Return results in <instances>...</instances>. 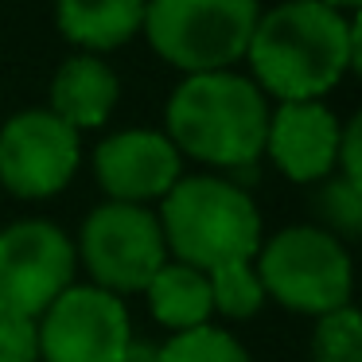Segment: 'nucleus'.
<instances>
[{
	"label": "nucleus",
	"mask_w": 362,
	"mask_h": 362,
	"mask_svg": "<svg viewBox=\"0 0 362 362\" xmlns=\"http://www.w3.org/2000/svg\"><path fill=\"white\" fill-rule=\"evenodd\" d=\"M74 242L43 218H24L0 230V312L40 320L74 284Z\"/></svg>",
	"instance_id": "obj_7"
},
{
	"label": "nucleus",
	"mask_w": 362,
	"mask_h": 362,
	"mask_svg": "<svg viewBox=\"0 0 362 362\" xmlns=\"http://www.w3.org/2000/svg\"><path fill=\"white\" fill-rule=\"evenodd\" d=\"M156 362H250V354L230 331L203 323L195 331L172 335V343L156 351Z\"/></svg>",
	"instance_id": "obj_16"
},
{
	"label": "nucleus",
	"mask_w": 362,
	"mask_h": 362,
	"mask_svg": "<svg viewBox=\"0 0 362 362\" xmlns=\"http://www.w3.org/2000/svg\"><path fill=\"white\" fill-rule=\"evenodd\" d=\"M160 234L180 265L214 273L234 261H253L261 250V214L238 183L218 175H183L160 199Z\"/></svg>",
	"instance_id": "obj_3"
},
{
	"label": "nucleus",
	"mask_w": 362,
	"mask_h": 362,
	"mask_svg": "<svg viewBox=\"0 0 362 362\" xmlns=\"http://www.w3.org/2000/svg\"><path fill=\"white\" fill-rule=\"evenodd\" d=\"M74 253H82V265L94 276V288H105L113 296L144 292L168 261L156 214L148 206L129 203L94 206L90 218L82 222V238Z\"/></svg>",
	"instance_id": "obj_6"
},
{
	"label": "nucleus",
	"mask_w": 362,
	"mask_h": 362,
	"mask_svg": "<svg viewBox=\"0 0 362 362\" xmlns=\"http://www.w3.org/2000/svg\"><path fill=\"white\" fill-rule=\"evenodd\" d=\"M82 141L51 110H24L0 129V183L20 199H51L74 180Z\"/></svg>",
	"instance_id": "obj_9"
},
{
	"label": "nucleus",
	"mask_w": 362,
	"mask_h": 362,
	"mask_svg": "<svg viewBox=\"0 0 362 362\" xmlns=\"http://www.w3.org/2000/svg\"><path fill=\"white\" fill-rule=\"evenodd\" d=\"M315 211H320L323 226L331 238H354L362 226V187H354V183L346 180H331L327 187L315 195Z\"/></svg>",
	"instance_id": "obj_18"
},
{
	"label": "nucleus",
	"mask_w": 362,
	"mask_h": 362,
	"mask_svg": "<svg viewBox=\"0 0 362 362\" xmlns=\"http://www.w3.org/2000/svg\"><path fill=\"white\" fill-rule=\"evenodd\" d=\"M0 362H40V323L0 312Z\"/></svg>",
	"instance_id": "obj_19"
},
{
	"label": "nucleus",
	"mask_w": 362,
	"mask_h": 362,
	"mask_svg": "<svg viewBox=\"0 0 362 362\" xmlns=\"http://www.w3.org/2000/svg\"><path fill=\"white\" fill-rule=\"evenodd\" d=\"M312 362H362V315L351 304L320 315L312 331Z\"/></svg>",
	"instance_id": "obj_17"
},
{
	"label": "nucleus",
	"mask_w": 362,
	"mask_h": 362,
	"mask_svg": "<svg viewBox=\"0 0 362 362\" xmlns=\"http://www.w3.org/2000/svg\"><path fill=\"white\" fill-rule=\"evenodd\" d=\"M125 362H156V346H129V354H125Z\"/></svg>",
	"instance_id": "obj_21"
},
{
	"label": "nucleus",
	"mask_w": 362,
	"mask_h": 362,
	"mask_svg": "<svg viewBox=\"0 0 362 362\" xmlns=\"http://www.w3.org/2000/svg\"><path fill=\"white\" fill-rule=\"evenodd\" d=\"M35 323L43 362H125L133 346L121 296L94 284H71Z\"/></svg>",
	"instance_id": "obj_8"
},
{
	"label": "nucleus",
	"mask_w": 362,
	"mask_h": 362,
	"mask_svg": "<svg viewBox=\"0 0 362 362\" xmlns=\"http://www.w3.org/2000/svg\"><path fill=\"white\" fill-rule=\"evenodd\" d=\"M257 281L265 296L292 312L327 315L351 304V257L339 238L320 226H284L257 250Z\"/></svg>",
	"instance_id": "obj_5"
},
{
	"label": "nucleus",
	"mask_w": 362,
	"mask_h": 362,
	"mask_svg": "<svg viewBox=\"0 0 362 362\" xmlns=\"http://www.w3.org/2000/svg\"><path fill=\"white\" fill-rule=\"evenodd\" d=\"M343 125L323 102H281L269 113L265 152L292 183H315L331 175Z\"/></svg>",
	"instance_id": "obj_11"
},
{
	"label": "nucleus",
	"mask_w": 362,
	"mask_h": 362,
	"mask_svg": "<svg viewBox=\"0 0 362 362\" xmlns=\"http://www.w3.org/2000/svg\"><path fill=\"white\" fill-rule=\"evenodd\" d=\"M269 102L234 71L187 74L168 98V141L214 168H253L265 152Z\"/></svg>",
	"instance_id": "obj_2"
},
{
	"label": "nucleus",
	"mask_w": 362,
	"mask_h": 362,
	"mask_svg": "<svg viewBox=\"0 0 362 362\" xmlns=\"http://www.w3.org/2000/svg\"><path fill=\"white\" fill-rule=\"evenodd\" d=\"M144 296H148V308L156 315V323H164L172 335L211 323V312H214L206 273H199L191 265H180V261H164V269L148 281Z\"/></svg>",
	"instance_id": "obj_14"
},
{
	"label": "nucleus",
	"mask_w": 362,
	"mask_h": 362,
	"mask_svg": "<svg viewBox=\"0 0 362 362\" xmlns=\"http://www.w3.org/2000/svg\"><path fill=\"white\" fill-rule=\"evenodd\" d=\"M59 32L86 51H117L141 32L144 0H59Z\"/></svg>",
	"instance_id": "obj_13"
},
{
	"label": "nucleus",
	"mask_w": 362,
	"mask_h": 362,
	"mask_svg": "<svg viewBox=\"0 0 362 362\" xmlns=\"http://www.w3.org/2000/svg\"><path fill=\"white\" fill-rule=\"evenodd\" d=\"M245 59L261 94L276 102H320L362 63L358 20L320 0H284L257 16Z\"/></svg>",
	"instance_id": "obj_1"
},
{
	"label": "nucleus",
	"mask_w": 362,
	"mask_h": 362,
	"mask_svg": "<svg viewBox=\"0 0 362 362\" xmlns=\"http://www.w3.org/2000/svg\"><path fill=\"white\" fill-rule=\"evenodd\" d=\"M117 74L102 63L98 55H74L59 66L55 82H51V105L63 125H71L74 133L82 129H98L110 121L113 105H117Z\"/></svg>",
	"instance_id": "obj_12"
},
{
	"label": "nucleus",
	"mask_w": 362,
	"mask_h": 362,
	"mask_svg": "<svg viewBox=\"0 0 362 362\" xmlns=\"http://www.w3.org/2000/svg\"><path fill=\"white\" fill-rule=\"evenodd\" d=\"M94 175L110 203L144 206L148 199H164L183 180V156L156 129H125L98 144Z\"/></svg>",
	"instance_id": "obj_10"
},
{
	"label": "nucleus",
	"mask_w": 362,
	"mask_h": 362,
	"mask_svg": "<svg viewBox=\"0 0 362 362\" xmlns=\"http://www.w3.org/2000/svg\"><path fill=\"white\" fill-rule=\"evenodd\" d=\"M257 16V0H144L141 28L164 63L214 74L245 59Z\"/></svg>",
	"instance_id": "obj_4"
},
{
	"label": "nucleus",
	"mask_w": 362,
	"mask_h": 362,
	"mask_svg": "<svg viewBox=\"0 0 362 362\" xmlns=\"http://www.w3.org/2000/svg\"><path fill=\"white\" fill-rule=\"evenodd\" d=\"M320 4H327V8H339V12H346V8H358V0H320Z\"/></svg>",
	"instance_id": "obj_22"
},
{
	"label": "nucleus",
	"mask_w": 362,
	"mask_h": 362,
	"mask_svg": "<svg viewBox=\"0 0 362 362\" xmlns=\"http://www.w3.org/2000/svg\"><path fill=\"white\" fill-rule=\"evenodd\" d=\"M211 281V304L214 312L230 315V320H250L261 312L265 304V288L257 281V269L253 261H234V265H222L214 273H206Z\"/></svg>",
	"instance_id": "obj_15"
},
{
	"label": "nucleus",
	"mask_w": 362,
	"mask_h": 362,
	"mask_svg": "<svg viewBox=\"0 0 362 362\" xmlns=\"http://www.w3.org/2000/svg\"><path fill=\"white\" fill-rule=\"evenodd\" d=\"M358 141H362V121L351 117L343 125V136H339V156L335 168H343V180L362 187V160H358Z\"/></svg>",
	"instance_id": "obj_20"
}]
</instances>
